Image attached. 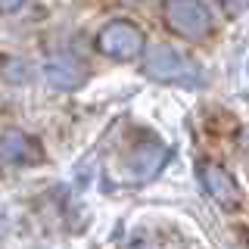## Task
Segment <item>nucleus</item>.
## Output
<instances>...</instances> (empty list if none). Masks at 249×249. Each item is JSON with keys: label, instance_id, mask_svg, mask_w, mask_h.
I'll use <instances>...</instances> for the list:
<instances>
[{"label": "nucleus", "instance_id": "nucleus-1", "mask_svg": "<svg viewBox=\"0 0 249 249\" xmlns=\"http://www.w3.org/2000/svg\"><path fill=\"white\" fill-rule=\"evenodd\" d=\"M162 22L184 41H206L212 35V16L202 0H162Z\"/></svg>", "mask_w": 249, "mask_h": 249}, {"label": "nucleus", "instance_id": "nucleus-2", "mask_svg": "<svg viewBox=\"0 0 249 249\" xmlns=\"http://www.w3.org/2000/svg\"><path fill=\"white\" fill-rule=\"evenodd\" d=\"M143 72L162 84H199L202 81V72L196 62L181 56L178 50H171L165 44L153 47L143 56Z\"/></svg>", "mask_w": 249, "mask_h": 249}, {"label": "nucleus", "instance_id": "nucleus-3", "mask_svg": "<svg viewBox=\"0 0 249 249\" xmlns=\"http://www.w3.org/2000/svg\"><path fill=\"white\" fill-rule=\"evenodd\" d=\"M146 47V37L137 22L131 19H112L97 35V50L112 59H137Z\"/></svg>", "mask_w": 249, "mask_h": 249}, {"label": "nucleus", "instance_id": "nucleus-4", "mask_svg": "<svg viewBox=\"0 0 249 249\" xmlns=\"http://www.w3.org/2000/svg\"><path fill=\"white\" fill-rule=\"evenodd\" d=\"M199 181H202L206 193L215 202H221L224 209H237L240 190H237V181H233L231 171H224V168H218V165H202L199 168Z\"/></svg>", "mask_w": 249, "mask_h": 249}, {"label": "nucleus", "instance_id": "nucleus-5", "mask_svg": "<svg viewBox=\"0 0 249 249\" xmlns=\"http://www.w3.org/2000/svg\"><path fill=\"white\" fill-rule=\"evenodd\" d=\"M44 75L53 88H62V90H72L78 84H84V66L72 53H56V56H50L47 66H44Z\"/></svg>", "mask_w": 249, "mask_h": 249}, {"label": "nucleus", "instance_id": "nucleus-6", "mask_svg": "<svg viewBox=\"0 0 249 249\" xmlns=\"http://www.w3.org/2000/svg\"><path fill=\"white\" fill-rule=\"evenodd\" d=\"M0 159L13 162V165H28V162L41 159V150L25 131H6L0 137Z\"/></svg>", "mask_w": 249, "mask_h": 249}, {"label": "nucleus", "instance_id": "nucleus-7", "mask_svg": "<svg viewBox=\"0 0 249 249\" xmlns=\"http://www.w3.org/2000/svg\"><path fill=\"white\" fill-rule=\"evenodd\" d=\"M221 6H224L228 13L237 16V13H243V10H246V0H221Z\"/></svg>", "mask_w": 249, "mask_h": 249}, {"label": "nucleus", "instance_id": "nucleus-8", "mask_svg": "<svg viewBox=\"0 0 249 249\" xmlns=\"http://www.w3.org/2000/svg\"><path fill=\"white\" fill-rule=\"evenodd\" d=\"M25 0H0V13H16Z\"/></svg>", "mask_w": 249, "mask_h": 249}]
</instances>
